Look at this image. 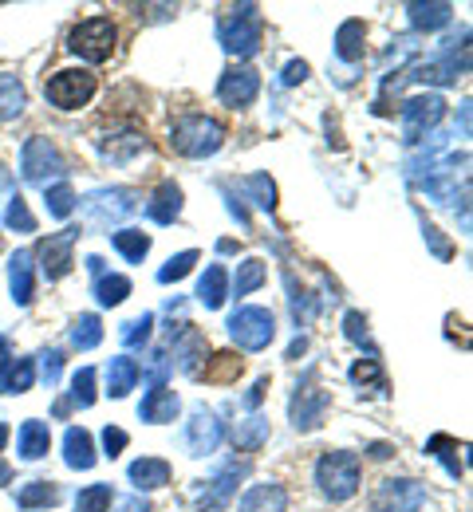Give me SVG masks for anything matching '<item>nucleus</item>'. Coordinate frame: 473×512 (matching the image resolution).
<instances>
[{"label": "nucleus", "instance_id": "nucleus-4", "mask_svg": "<svg viewBox=\"0 0 473 512\" xmlns=\"http://www.w3.org/2000/svg\"><path fill=\"white\" fill-rule=\"evenodd\" d=\"M95 75L87 71V67H64V71H56L48 83H44V99L52 103V107H60V111H79V107H87L91 103V95H95Z\"/></svg>", "mask_w": 473, "mask_h": 512}, {"label": "nucleus", "instance_id": "nucleus-8", "mask_svg": "<svg viewBox=\"0 0 473 512\" xmlns=\"http://www.w3.org/2000/svg\"><path fill=\"white\" fill-rule=\"evenodd\" d=\"M79 205H83V213H87V221H91V225L111 229V225H119L123 217H131V213H135L138 193L135 190H95V193H87Z\"/></svg>", "mask_w": 473, "mask_h": 512}, {"label": "nucleus", "instance_id": "nucleus-31", "mask_svg": "<svg viewBox=\"0 0 473 512\" xmlns=\"http://www.w3.org/2000/svg\"><path fill=\"white\" fill-rule=\"evenodd\" d=\"M265 442H269V422H265V418H245V422L233 430V446L245 449V453L261 449Z\"/></svg>", "mask_w": 473, "mask_h": 512}, {"label": "nucleus", "instance_id": "nucleus-2", "mask_svg": "<svg viewBox=\"0 0 473 512\" xmlns=\"http://www.w3.org/2000/svg\"><path fill=\"white\" fill-rule=\"evenodd\" d=\"M316 485L328 501H351L359 493V457L347 449H328L316 461Z\"/></svg>", "mask_w": 473, "mask_h": 512}, {"label": "nucleus", "instance_id": "nucleus-47", "mask_svg": "<svg viewBox=\"0 0 473 512\" xmlns=\"http://www.w3.org/2000/svg\"><path fill=\"white\" fill-rule=\"evenodd\" d=\"M347 335H351V339H355V343H359V339H363V335H367V320H363V316H359V312H347Z\"/></svg>", "mask_w": 473, "mask_h": 512}, {"label": "nucleus", "instance_id": "nucleus-9", "mask_svg": "<svg viewBox=\"0 0 473 512\" xmlns=\"http://www.w3.org/2000/svg\"><path fill=\"white\" fill-rule=\"evenodd\" d=\"M426 505V489L410 477H391L371 493V512H418Z\"/></svg>", "mask_w": 473, "mask_h": 512}, {"label": "nucleus", "instance_id": "nucleus-33", "mask_svg": "<svg viewBox=\"0 0 473 512\" xmlns=\"http://www.w3.org/2000/svg\"><path fill=\"white\" fill-rule=\"evenodd\" d=\"M127 296H131V280L127 276H99L95 280V300L103 308H119Z\"/></svg>", "mask_w": 473, "mask_h": 512}, {"label": "nucleus", "instance_id": "nucleus-21", "mask_svg": "<svg viewBox=\"0 0 473 512\" xmlns=\"http://www.w3.org/2000/svg\"><path fill=\"white\" fill-rule=\"evenodd\" d=\"M138 379H142V367H138L135 359L119 355V359L107 363V394H111V398H127L138 386Z\"/></svg>", "mask_w": 473, "mask_h": 512}, {"label": "nucleus", "instance_id": "nucleus-52", "mask_svg": "<svg viewBox=\"0 0 473 512\" xmlns=\"http://www.w3.org/2000/svg\"><path fill=\"white\" fill-rule=\"evenodd\" d=\"M4 442H8V426H0V446H4Z\"/></svg>", "mask_w": 473, "mask_h": 512}, {"label": "nucleus", "instance_id": "nucleus-38", "mask_svg": "<svg viewBox=\"0 0 473 512\" xmlns=\"http://www.w3.org/2000/svg\"><path fill=\"white\" fill-rule=\"evenodd\" d=\"M71 402H75L79 410L95 406V371H91V367H83V371L71 375Z\"/></svg>", "mask_w": 473, "mask_h": 512}, {"label": "nucleus", "instance_id": "nucleus-48", "mask_svg": "<svg viewBox=\"0 0 473 512\" xmlns=\"http://www.w3.org/2000/svg\"><path fill=\"white\" fill-rule=\"evenodd\" d=\"M8 367H12V347H8V339L0 335V379L8 375Z\"/></svg>", "mask_w": 473, "mask_h": 512}, {"label": "nucleus", "instance_id": "nucleus-51", "mask_svg": "<svg viewBox=\"0 0 473 512\" xmlns=\"http://www.w3.org/2000/svg\"><path fill=\"white\" fill-rule=\"evenodd\" d=\"M8 481H12V469H8L4 461H0V485H8Z\"/></svg>", "mask_w": 473, "mask_h": 512}, {"label": "nucleus", "instance_id": "nucleus-35", "mask_svg": "<svg viewBox=\"0 0 473 512\" xmlns=\"http://www.w3.org/2000/svg\"><path fill=\"white\" fill-rule=\"evenodd\" d=\"M4 225H8V229H16V233H36V217H32L28 201H24V197H20L16 190H12V197H8V213H4Z\"/></svg>", "mask_w": 473, "mask_h": 512}, {"label": "nucleus", "instance_id": "nucleus-17", "mask_svg": "<svg viewBox=\"0 0 473 512\" xmlns=\"http://www.w3.org/2000/svg\"><path fill=\"white\" fill-rule=\"evenodd\" d=\"M48 446H52V430H48V422L28 418V422L20 426V434H16L20 457H24V461H40V457H48Z\"/></svg>", "mask_w": 473, "mask_h": 512}, {"label": "nucleus", "instance_id": "nucleus-49", "mask_svg": "<svg viewBox=\"0 0 473 512\" xmlns=\"http://www.w3.org/2000/svg\"><path fill=\"white\" fill-rule=\"evenodd\" d=\"M115 512H150L146 509V501H138V497H127V501H119V509Z\"/></svg>", "mask_w": 473, "mask_h": 512}, {"label": "nucleus", "instance_id": "nucleus-37", "mask_svg": "<svg viewBox=\"0 0 473 512\" xmlns=\"http://www.w3.org/2000/svg\"><path fill=\"white\" fill-rule=\"evenodd\" d=\"M351 383L363 386V390H383V367H379V359H375V355L359 359V363L351 367Z\"/></svg>", "mask_w": 473, "mask_h": 512}, {"label": "nucleus", "instance_id": "nucleus-6", "mask_svg": "<svg viewBox=\"0 0 473 512\" xmlns=\"http://www.w3.org/2000/svg\"><path fill=\"white\" fill-rule=\"evenodd\" d=\"M64 154L56 150V142L48 138H28L24 150H20V174L32 182V186H48L52 178H64Z\"/></svg>", "mask_w": 473, "mask_h": 512}, {"label": "nucleus", "instance_id": "nucleus-15", "mask_svg": "<svg viewBox=\"0 0 473 512\" xmlns=\"http://www.w3.org/2000/svg\"><path fill=\"white\" fill-rule=\"evenodd\" d=\"M178 410H182L178 394H174L170 386H154V390L142 398L138 418H142V422H150V426H166V422H174V418H178Z\"/></svg>", "mask_w": 473, "mask_h": 512}, {"label": "nucleus", "instance_id": "nucleus-30", "mask_svg": "<svg viewBox=\"0 0 473 512\" xmlns=\"http://www.w3.org/2000/svg\"><path fill=\"white\" fill-rule=\"evenodd\" d=\"M111 245L123 253V260H131V264H142V256L150 253V237L142 229H115Z\"/></svg>", "mask_w": 473, "mask_h": 512}, {"label": "nucleus", "instance_id": "nucleus-5", "mask_svg": "<svg viewBox=\"0 0 473 512\" xmlns=\"http://www.w3.org/2000/svg\"><path fill=\"white\" fill-rule=\"evenodd\" d=\"M115 40H119V28L107 16H91V20H83V24L71 28L68 48L79 60H87V64H103V60H111Z\"/></svg>", "mask_w": 473, "mask_h": 512}, {"label": "nucleus", "instance_id": "nucleus-29", "mask_svg": "<svg viewBox=\"0 0 473 512\" xmlns=\"http://www.w3.org/2000/svg\"><path fill=\"white\" fill-rule=\"evenodd\" d=\"M174 355H178V367L194 375V371H198V359H205V355H209V343H205L202 331H182V339H178Z\"/></svg>", "mask_w": 473, "mask_h": 512}, {"label": "nucleus", "instance_id": "nucleus-7", "mask_svg": "<svg viewBox=\"0 0 473 512\" xmlns=\"http://www.w3.org/2000/svg\"><path fill=\"white\" fill-rule=\"evenodd\" d=\"M229 335L245 351H265L276 339V316L269 308H241L229 316Z\"/></svg>", "mask_w": 473, "mask_h": 512}, {"label": "nucleus", "instance_id": "nucleus-34", "mask_svg": "<svg viewBox=\"0 0 473 512\" xmlns=\"http://www.w3.org/2000/svg\"><path fill=\"white\" fill-rule=\"evenodd\" d=\"M111 505H115V489L111 485H87L75 497V512H107Z\"/></svg>", "mask_w": 473, "mask_h": 512}, {"label": "nucleus", "instance_id": "nucleus-28", "mask_svg": "<svg viewBox=\"0 0 473 512\" xmlns=\"http://www.w3.org/2000/svg\"><path fill=\"white\" fill-rule=\"evenodd\" d=\"M406 16H410V24H414L418 32H434V28L450 24L454 8H450V4H406Z\"/></svg>", "mask_w": 473, "mask_h": 512}, {"label": "nucleus", "instance_id": "nucleus-26", "mask_svg": "<svg viewBox=\"0 0 473 512\" xmlns=\"http://www.w3.org/2000/svg\"><path fill=\"white\" fill-rule=\"evenodd\" d=\"M28 107V95H24V83L16 75H0V123H12L20 119Z\"/></svg>", "mask_w": 473, "mask_h": 512}, {"label": "nucleus", "instance_id": "nucleus-19", "mask_svg": "<svg viewBox=\"0 0 473 512\" xmlns=\"http://www.w3.org/2000/svg\"><path fill=\"white\" fill-rule=\"evenodd\" d=\"M8 288H12V300L20 308L32 304V292H36V280H32V253H16L8 264Z\"/></svg>", "mask_w": 473, "mask_h": 512}, {"label": "nucleus", "instance_id": "nucleus-41", "mask_svg": "<svg viewBox=\"0 0 473 512\" xmlns=\"http://www.w3.org/2000/svg\"><path fill=\"white\" fill-rule=\"evenodd\" d=\"M194 260H198V253L194 249H186V253H178V256H170L162 268H158V280L162 284H174V280H182L190 268H194Z\"/></svg>", "mask_w": 473, "mask_h": 512}, {"label": "nucleus", "instance_id": "nucleus-24", "mask_svg": "<svg viewBox=\"0 0 473 512\" xmlns=\"http://www.w3.org/2000/svg\"><path fill=\"white\" fill-rule=\"evenodd\" d=\"M60 501H64V493H60L56 481H28V485L16 493V505L24 512L52 509V505H60Z\"/></svg>", "mask_w": 473, "mask_h": 512}, {"label": "nucleus", "instance_id": "nucleus-1", "mask_svg": "<svg viewBox=\"0 0 473 512\" xmlns=\"http://www.w3.org/2000/svg\"><path fill=\"white\" fill-rule=\"evenodd\" d=\"M170 142H174V150L182 158H213L221 150V142H225V130L209 115H182L170 127Z\"/></svg>", "mask_w": 473, "mask_h": 512}, {"label": "nucleus", "instance_id": "nucleus-25", "mask_svg": "<svg viewBox=\"0 0 473 512\" xmlns=\"http://www.w3.org/2000/svg\"><path fill=\"white\" fill-rule=\"evenodd\" d=\"M265 280H269V268H265V260H257V256H249V260H241L237 264V276H233V284H229V296H253L257 288H265Z\"/></svg>", "mask_w": 473, "mask_h": 512}, {"label": "nucleus", "instance_id": "nucleus-14", "mask_svg": "<svg viewBox=\"0 0 473 512\" xmlns=\"http://www.w3.org/2000/svg\"><path fill=\"white\" fill-rule=\"evenodd\" d=\"M442 115H446V103H442L438 95H418V99H410V103L403 107L406 142H418V138L434 127Z\"/></svg>", "mask_w": 473, "mask_h": 512}, {"label": "nucleus", "instance_id": "nucleus-36", "mask_svg": "<svg viewBox=\"0 0 473 512\" xmlns=\"http://www.w3.org/2000/svg\"><path fill=\"white\" fill-rule=\"evenodd\" d=\"M99 339H103V323H99V316H79V320L71 323V343H75L79 351L99 347Z\"/></svg>", "mask_w": 473, "mask_h": 512}, {"label": "nucleus", "instance_id": "nucleus-3", "mask_svg": "<svg viewBox=\"0 0 473 512\" xmlns=\"http://www.w3.org/2000/svg\"><path fill=\"white\" fill-rule=\"evenodd\" d=\"M217 40H221L225 52H233V56H253V52L261 48V16H257V4H241V8H233L229 16H221Z\"/></svg>", "mask_w": 473, "mask_h": 512}, {"label": "nucleus", "instance_id": "nucleus-11", "mask_svg": "<svg viewBox=\"0 0 473 512\" xmlns=\"http://www.w3.org/2000/svg\"><path fill=\"white\" fill-rule=\"evenodd\" d=\"M257 95H261V79H257L253 67H229V71L217 79V99H221L229 111H245Z\"/></svg>", "mask_w": 473, "mask_h": 512}, {"label": "nucleus", "instance_id": "nucleus-46", "mask_svg": "<svg viewBox=\"0 0 473 512\" xmlns=\"http://www.w3.org/2000/svg\"><path fill=\"white\" fill-rule=\"evenodd\" d=\"M304 79H308V64H304V60H292V64L284 67V83H288V87H292V83H304Z\"/></svg>", "mask_w": 473, "mask_h": 512}, {"label": "nucleus", "instance_id": "nucleus-12", "mask_svg": "<svg viewBox=\"0 0 473 512\" xmlns=\"http://www.w3.org/2000/svg\"><path fill=\"white\" fill-rule=\"evenodd\" d=\"M75 241H79V229H60L56 237H48L44 245H40V272L48 276V280H64L71 272V249H75Z\"/></svg>", "mask_w": 473, "mask_h": 512}, {"label": "nucleus", "instance_id": "nucleus-43", "mask_svg": "<svg viewBox=\"0 0 473 512\" xmlns=\"http://www.w3.org/2000/svg\"><path fill=\"white\" fill-rule=\"evenodd\" d=\"M245 186L257 193V205H261V209H269V213L276 209V186L269 182V174H253Z\"/></svg>", "mask_w": 473, "mask_h": 512}, {"label": "nucleus", "instance_id": "nucleus-22", "mask_svg": "<svg viewBox=\"0 0 473 512\" xmlns=\"http://www.w3.org/2000/svg\"><path fill=\"white\" fill-rule=\"evenodd\" d=\"M64 461H68V469H79V473H87L95 465V442L83 426H71L64 434Z\"/></svg>", "mask_w": 473, "mask_h": 512}, {"label": "nucleus", "instance_id": "nucleus-39", "mask_svg": "<svg viewBox=\"0 0 473 512\" xmlns=\"http://www.w3.org/2000/svg\"><path fill=\"white\" fill-rule=\"evenodd\" d=\"M32 379H36L32 359H16L8 367V375H4V386H8V394H24V390H32Z\"/></svg>", "mask_w": 473, "mask_h": 512}, {"label": "nucleus", "instance_id": "nucleus-23", "mask_svg": "<svg viewBox=\"0 0 473 512\" xmlns=\"http://www.w3.org/2000/svg\"><path fill=\"white\" fill-rule=\"evenodd\" d=\"M198 300H202L209 312H217L225 300H229V272L221 264H209L198 280Z\"/></svg>", "mask_w": 473, "mask_h": 512}, {"label": "nucleus", "instance_id": "nucleus-44", "mask_svg": "<svg viewBox=\"0 0 473 512\" xmlns=\"http://www.w3.org/2000/svg\"><path fill=\"white\" fill-rule=\"evenodd\" d=\"M127 442H131V438H127V430H119V426H107V430H103V446H107L111 457H119V453L127 449Z\"/></svg>", "mask_w": 473, "mask_h": 512}, {"label": "nucleus", "instance_id": "nucleus-50", "mask_svg": "<svg viewBox=\"0 0 473 512\" xmlns=\"http://www.w3.org/2000/svg\"><path fill=\"white\" fill-rule=\"evenodd\" d=\"M0 197H12V174L4 170V162H0Z\"/></svg>", "mask_w": 473, "mask_h": 512}, {"label": "nucleus", "instance_id": "nucleus-32", "mask_svg": "<svg viewBox=\"0 0 473 512\" xmlns=\"http://www.w3.org/2000/svg\"><path fill=\"white\" fill-rule=\"evenodd\" d=\"M44 205H48V213L52 217H71L75 209H79V197H75V190H71L68 182H56V186H44Z\"/></svg>", "mask_w": 473, "mask_h": 512}, {"label": "nucleus", "instance_id": "nucleus-10", "mask_svg": "<svg viewBox=\"0 0 473 512\" xmlns=\"http://www.w3.org/2000/svg\"><path fill=\"white\" fill-rule=\"evenodd\" d=\"M312 379H316V371H308V379H304V386H296L292 406H288V414H292V426H296V430H316V426L324 422L328 402H332V394H328V390H320V386H312Z\"/></svg>", "mask_w": 473, "mask_h": 512}, {"label": "nucleus", "instance_id": "nucleus-20", "mask_svg": "<svg viewBox=\"0 0 473 512\" xmlns=\"http://www.w3.org/2000/svg\"><path fill=\"white\" fill-rule=\"evenodd\" d=\"M237 512H288V493L280 489V485H253L245 497H241V505Z\"/></svg>", "mask_w": 473, "mask_h": 512}, {"label": "nucleus", "instance_id": "nucleus-18", "mask_svg": "<svg viewBox=\"0 0 473 512\" xmlns=\"http://www.w3.org/2000/svg\"><path fill=\"white\" fill-rule=\"evenodd\" d=\"M131 481L142 493H154V489H166L170 485V461L162 457H138L131 465Z\"/></svg>", "mask_w": 473, "mask_h": 512}, {"label": "nucleus", "instance_id": "nucleus-40", "mask_svg": "<svg viewBox=\"0 0 473 512\" xmlns=\"http://www.w3.org/2000/svg\"><path fill=\"white\" fill-rule=\"evenodd\" d=\"M245 371V363L237 355H213V367L205 371V383H229Z\"/></svg>", "mask_w": 473, "mask_h": 512}, {"label": "nucleus", "instance_id": "nucleus-45", "mask_svg": "<svg viewBox=\"0 0 473 512\" xmlns=\"http://www.w3.org/2000/svg\"><path fill=\"white\" fill-rule=\"evenodd\" d=\"M60 367H64V351H56V347H52V351L44 355V379H48V386L60 379Z\"/></svg>", "mask_w": 473, "mask_h": 512}, {"label": "nucleus", "instance_id": "nucleus-13", "mask_svg": "<svg viewBox=\"0 0 473 512\" xmlns=\"http://www.w3.org/2000/svg\"><path fill=\"white\" fill-rule=\"evenodd\" d=\"M221 438H225L221 418H217L213 410L198 406V410L190 414V422H186V446H190V453H194V457H205V453H213V449L221 446Z\"/></svg>", "mask_w": 473, "mask_h": 512}, {"label": "nucleus", "instance_id": "nucleus-42", "mask_svg": "<svg viewBox=\"0 0 473 512\" xmlns=\"http://www.w3.org/2000/svg\"><path fill=\"white\" fill-rule=\"evenodd\" d=\"M150 327H154V316H150V312L131 323H123V343H127V347H142V343L150 339Z\"/></svg>", "mask_w": 473, "mask_h": 512}, {"label": "nucleus", "instance_id": "nucleus-27", "mask_svg": "<svg viewBox=\"0 0 473 512\" xmlns=\"http://www.w3.org/2000/svg\"><path fill=\"white\" fill-rule=\"evenodd\" d=\"M363 40H367V28H363V20H347L343 28L336 32V56L343 64H355V60H363Z\"/></svg>", "mask_w": 473, "mask_h": 512}, {"label": "nucleus", "instance_id": "nucleus-16", "mask_svg": "<svg viewBox=\"0 0 473 512\" xmlns=\"http://www.w3.org/2000/svg\"><path fill=\"white\" fill-rule=\"evenodd\" d=\"M178 213H182V190H178L174 182H162V186L154 190V197L146 201V217H150L154 225H174Z\"/></svg>", "mask_w": 473, "mask_h": 512}]
</instances>
